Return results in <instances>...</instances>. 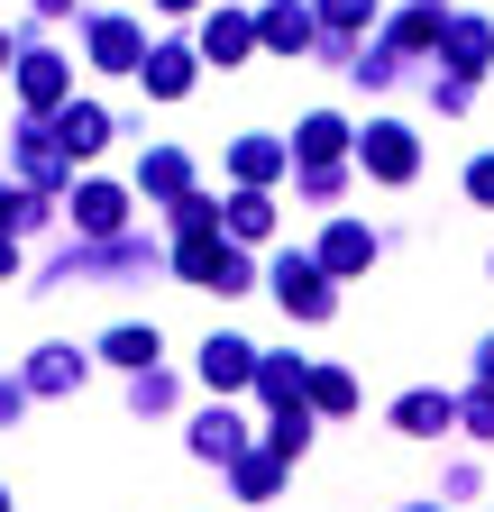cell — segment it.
I'll list each match as a JSON object with an SVG mask.
<instances>
[{
    "mask_svg": "<svg viewBox=\"0 0 494 512\" xmlns=\"http://www.w3.org/2000/svg\"><path fill=\"white\" fill-rule=\"evenodd\" d=\"M247 46H257V28H247L238 10H211V19H202V55H211V64H238Z\"/></svg>",
    "mask_w": 494,
    "mask_h": 512,
    "instance_id": "cell-20",
    "label": "cell"
},
{
    "mask_svg": "<svg viewBox=\"0 0 494 512\" xmlns=\"http://www.w3.org/2000/svg\"><path fill=\"white\" fill-rule=\"evenodd\" d=\"M302 375H312V357H257V394L284 412V403H302Z\"/></svg>",
    "mask_w": 494,
    "mask_h": 512,
    "instance_id": "cell-21",
    "label": "cell"
},
{
    "mask_svg": "<svg viewBox=\"0 0 494 512\" xmlns=\"http://www.w3.org/2000/svg\"><path fill=\"white\" fill-rule=\"evenodd\" d=\"M174 275H193V284H211V293H247V256L220 247V238L202 229V238H183V247H174Z\"/></svg>",
    "mask_w": 494,
    "mask_h": 512,
    "instance_id": "cell-3",
    "label": "cell"
},
{
    "mask_svg": "<svg viewBox=\"0 0 494 512\" xmlns=\"http://www.w3.org/2000/svg\"><path fill=\"white\" fill-rule=\"evenodd\" d=\"M476 366H485V384H494V339H485V348H476Z\"/></svg>",
    "mask_w": 494,
    "mask_h": 512,
    "instance_id": "cell-36",
    "label": "cell"
},
{
    "mask_svg": "<svg viewBox=\"0 0 494 512\" xmlns=\"http://www.w3.org/2000/svg\"><path fill=\"white\" fill-rule=\"evenodd\" d=\"M467 430H476V439H494V394H476V403H467Z\"/></svg>",
    "mask_w": 494,
    "mask_h": 512,
    "instance_id": "cell-32",
    "label": "cell"
},
{
    "mask_svg": "<svg viewBox=\"0 0 494 512\" xmlns=\"http://www.w3.org/2000/svg\"><path fill=\"white\" fill-rule=\"evenodd\" d=\"M0 275H19V238L10 229H0Z\"/></svg>",
    "mask_w": 494,
    "mask_h": 512,
    "instance_id": "cell-34",
    "label": "cell"
},
{
    "mask_svg": "<svg viewBox=\"0 0 494 512\" xmlns=\"http://www.w3.org/2000/svg\"><path fill=\"white\" fill-rule=\"evenodd\" d=\"M10 64H19V46H10V37H0V74H10Z\"/></svg>",
    "mask_w": 494,
    "mask_h": 512,
    "instance_id": "cell-38",
    "label": "cell"
},
{
    "mask_svg": "<svg viewBox=\"0 0 494 512\" xmlns=\"http://www.w3.org/2000/svg\"><path fill=\"white\" fill-rule=\"evenodd\" d=\"M138 192H156V202H183V192H193V156H183V147H156V156L138 165Z\"/></svg>",
    "mask_w": 494,
    "mask_h": 512,
    "instance_id": "cell-15",
    "label": "cell"
},
{
    "mask_svg": "<svg viewBox=\"0 0 494 512\" xmlns=\"http://www.w3.org/2000/svg\"><path fill=\"white\" fill-rule=\"evenodd\" d=\"M229 467H238V494H247V503H266V494H275V476H284L275 448H266V458H229Z\"/></svg>",
    "mask_w": 494,
    "mask_h": 512,
    "instance_id": "cell-26",
    "label": "cell"
},
{
    "mask_svg": "<svg viewBox=\"0 0 494 512\" xmlns=\"http://www.w3.org/2000/svg\"><path fill=\"white\" fill-rule=\"evenodd\" d=\"M202 229H220V211L202 202V192H183V202H174V238H202Z\"/></svg>",
    "mask_w": 494,
    "mask_h": 512,
    "instance_id": "cell-28",
    "label": "cell"
},
{
    "mask_svg": "<svg viewBox=\"0 0 494 512\" xmlns=\"http://www.w3.org/2000/svg\"><path fill=\"white\" fill-rule=\"evenodd\" d=\"M46 128H55V147H65V156H74V165H83V156H101V147H110V110H101V101H65V110H55V119H46Z\"/></svg>",
    "mask_w": 494,
    "mask_h": 512,
    "instance_id": "cell-7",
    "label": "cell"
},
{
    "mask_svg": "<svg viewBox=\"0 0 494 512\" xmlns=\"http://www.w3.org/2000/svg\"><path fill=\"white\" fill-rule=\"evenodd\" d=\"M83 375H92V357H83V348H37L19 384H28V394H65V384H83Z\"/></svg>",
    "mask_w": 494,
    "mask_h": 512,
    "instance_id": "cell-13",
    "label": "cell"
},
{
    "mask_svg": "<svg viewBox=\"0 0 494 512\" xmlns=\"http://www.w3.org/2000/svg\"><path fill=\"white\" fill-rule=\"evenodd\" d=\"M19 403H28V384H0V421H19Z\"/></svg>",
    "mask_w": 494,
    "mask_h": 512,
    "instance_id": "cell-33",
    "label": "cell"
},
{
    "mask_svg": "<svg viewBox=\"0 0 494 512\" xmlns=\"http://www.w3.org/2000/svg\"><path fill=\"white\" fill-rule=\"evenodd\" d=\"M65 220L83 238H119V229H129V192H119V183H65Z\"/></svg>",
    "mask_w": 494,
    "mask_h": 512,
    "instance_id": "cell-4",
    "label": "cell"
},
{
    "mask_svg": "<svg viewBox=\"0 0 494 512\" xmlns=\"http://www.w3.org/2000/svg\"><path fill=\"white\" fill-rule=\"evenodd\" d=\"M467 192H476V202H494V156H476V165H467Z\"/></svg>",
    "mask_w": 494,
    "mask_h": 512,
    "instance_id": "cell-31",
    "label": "cell"
},
{
    "mask_svg": "<svg viewBox=\"0 0 494 512\" xmlns=\"http://www.w3.org/2000/svg\"><path fill=\"white\" fill-rule=\"evenodd\" d=\"M83 46H92L101 74H138V64H147V28H138V19H119V10H110V19H92V28H83Z\"/></svg>",
    "mask_w": 494,
    "mask_h": 512,
    "instance_id": "cell-5",
    "label": "cell"
},
{
    "mask_svg": "<svg viewBox=\"0 0 494 512\" xmlns=\"http://www.w3.org/2000/svg\"><path fill=\"white\" fill-rule=\"evenodd\" d=\"M0 512H19V503H10V485H0Z\"/></svg>",
    "mask_w": 494,
    "mask_h": 512,
    "instance_id": "cell-39",
    "label": "cell"
},
{
    "mask_svg": "<svg viewBox=\"0 0 494 512\" xmlns=\"http://www.w3.org/2000/svg\"><path fill=\"white\" fill-rule=\"evenodd\" d=\"M257 37H266L275 55H302V46H312V10H302V0H275V10L257 19Z\"/></svg>",
    "mask_w": 494,
    "mask_h": 512,
    "instance_id": "cell-17",
    "label": "cell"
},
{
    "mask_svg": "<svg viewBox=\"0 0 494 512\" xmlns=\"http://www.w3.org/2000/svg\"><path fill=\"white\" fill-rule=\"evenodd\" d=\"M321 266H330V275H357V266H376V238H366L357 220H330V238H321Z\"/></svg>",
    "mask_w": 494,
    "mask_h": 512,
    "instance_id": "cell-16",
    "label": "cell"
},
{
    "mask_svg": "<svg viewBox=\"0 0 494 512\" xmlns=\"http://www.w3.org/2000/svg\"><path fill=\"white\" fill-rule=\"evenodd\" d=\"M348 147H357V138H348V119H330V110H312V119L293 128V156H302V165H339Z\"/></svg>",
    "mask_w": 494,
    "mask_h": 512,
    "instance_id": "cell-11",
    "label": "cell"
},
{
    "mask_svg": "<svg viewBox=\"0 0 494 512\" xmlns=\"http://www.w3.org/2000/svg\"><path fill=\"white\" fill-rule=\"evenodd\" d=\"M220 220H229V238H275V202H266V192H238Z\"/></svg>",
    "mask_w": 494,
    "mask_h": 512,
    "instance_id": "cell-24",
    "label": "cell"
},
{
    "mask_svg": "<svg viewBox=\"0 0 494 512\" xmlns=\"http://www.w3.org/2000/svg\"><path fill=\"white\" fill-rule=\"evenodd\" d=\"M440 55L458 64V74H485V55H494V28H485V19H449V37H440Z\"/></svg>",
    "mask_w": 494,
    "mask_h": 512,
    "instance_id": "cell-19",
    "label": "cell"
},
{
    "mask_svg": "<svg viewBox=\"0 0 494 512\" xmlns=\"http://www.w3.org/2000/svg\"><path fill=\"white\" fill-rule=\"evenodd\" d=\"M19 174H28V183H74V156L55 147V128H46V119L19 128Z\"/></svg>",
    "mask_w": 494,
    "mask_h": 512,
    "instance_id": "cell-10",
    "label": "cell"
},
{
    "mask_svg": "<svg viewBox=\"0 0 494 512\" xmlns=\"http://www.w3.org/2000/svg\"><path fill=\"white\" fill-rule=\"evenodd\" d=\"M302 403H312V412H348L357 403V375L348 366H312V375H302Z\"/></svg>",
    "mask_w": 494,
    "mask_h": 512,
    "instance_id": "cell-22",
    "label": "cell"
},
{
    "mask_svg": "<svg viewBox=\"0 0 494 512\" xmlns=\"http://www.w3.org/2000/svg\"><path fill=\"white\" fill-rule=\"evenodd\" d=\"M394 421H403L412 439H430V430H449V421H458V403H449V394H403Z\"/></svg>",
    "mask_w": 494,
    "mask_h": 512,
    "instance_id": "cell-23",
    "label": "cell"
},
{
    "mask_svg": "<svg viewBox=\"0 0 494 512\" xmlns=\"http://www.w3.org/2000/svg\"><path fill=\"white\" fill-rule=\"evenodd\" d=\"M101 357H110V366H138V375H147V366L165 357V339H156V320H119V330H101Z\"/></svg>",
    "mask_w": 494,
    "mask_h": 512,
    "instance_id": "cell-12",
    "label": "cell"
},
{
    "mask_svg": "<svg viewBox=\"0 0 494 512\" xmlns=\"http://www.w3.org/2000/svg\"><path fill=\"white\" fill-rule=\"evenodd\" d=\"M321 19L330 28H366V19H376V0H321Z\"/></svg>",
    "mask_w": 494,
    "mask_h": 512,
    "instance_id": "cell-30",
    "label": "cell"
},
{
    "mask_svg": "<svg viewBox=\"0 0 494 512\" xmlns=\"http://www.w3.org/2000/svg\"><path fill=\"white\" fill-rule=\"evenodd\" d=\"M165 403H174V384H165V375H156V366H147V375H138V384H129V412H165Z\"/></svg>",
    "mask_w": 494,
    "mask_h": 512,
    "instance_id": "cell-29",
    "label": "cell"
},
{
    "mask_svg": "<svg viewBox=\"0 0 494 512\" xmlns=\"http://www.w3.org/2000/svg\"><path fill=\"white\" fill-rule=\"evenodd\" d=\"M412 512H430V503H412Z\"/></svg>",
    "mask_w": 494,
    "mask_h": 512,
    "instance_id": "cell-40",
    "label": "cell"
},
{
    "mask_svg": "<svg viewBox=\"0 0 494 512\" xmlns=\"http://www.w3.org/2000/svg\"><path fill=\"white\" fill-rule=\"evenodd\" d=\"M284 156H293L284 138H238V147H229V174H238L247 192H266V183L284 174Z\"/></svg>",
    "mask_w": 494,
    "mask_h": 512,
    "instance_id": "cell-14",
    "label": "cell"
},
{
    "mask_svg": "<svg viewBox=\"0 0 494 512\" xmlns=\"http://www.w3.org/2000/svg\"><path fill=\"white\" fill-rule=\"evenodd\" d=\"M357 156H366V174H376V183H412V174H421L412 128H394V119H376V128H366V138H357Z\"/></svg>",
    "mask_w": 494,
    "mask_h": 512,
    "instance_id": "cell-6",
    "label": "cell"
},
{
    "mask_svg": "<svg viewBox=\"0 0 494 512\" xmlns=\"http://www.w3.org/2000/svg\"><path fill=\"white\" fill-rule=\"evenodd\" d=\"M0 202H10V192H0Z\"/></svg>",
    "mask_w": 494,
    "mask_h": 512,
    "instance_id": "cell-41",
    "label": "cell"
},
{
    "mask_svg": "<svg viewBox=\"0 0 494 512\" xmlns=\"http://www.w3.org/2000/svg\"><path fill=\"white\" fill-rule=\"evenodd\" d=\"M193 74H202L193 46H147V64H138V83H147L156 101H183V92H193Z\"/></svg>",
    "mask_w": 494,
    "mask_h": 512,
    "instance_id": "cell-9",
    "label": "cell"
},
{
    "mask_svg": "<svg viewBox=\"0 0 494 512\" xmlns=\"http://www.w3.org/2000/svg\"><path fill=\"white\" fill-rule=\"evenodd\" d=\"M266 293H275L293 320H330V311H339V293H330V266H321V256H275Z\"/></svg>",
    "mask_w": 494,
    "mask_h": 512,
    "instance_id": "cell-1",
    "label": "cell"
},
{
    "mask_svg": "<svg viewBox=\"0 0 494 512\" xmlns=\"http://www.w3.org/2000/svg\"><path fill=\"white\" fill-rule=\"evenodd\" d=\"M156 10H174V19H183V10H202V0H156Z\"/></svg>",
    "mask_w": 494,
    "mask_h": 512,
    "instance_id": "cell-37",
    "label": "cell"
},
{
    "mask_svg": "<svg viewBox=\"0 0 494 512\" xmlns=\"http://www.w3.org/2000/svg\"><path fill=\"white\" fill-rule=\"evenodd\" d=\"M37 19H74V0H37Z\"/></svg>",
    "mask_w": 494,
    "mask_h": 512,
    "instance_id": "cell-35",
    "label": "cell"
},
{
    "mask_svg": "<svg viewBox=\"0 0 494 512\" xmlns=\"http://www.w3.org/2000/svg\"><path fill=\"white\" fill-rule=\"evenodd\" d=\"M10 83H19V101H28L37 119H55V110L74 101V64H65V55H46V46H28V55L10 64Z\"/></svg>",
    "mask_w": 494,
    "mask_h": 512,
    "instance_id": "cell-2",
    "label": "cell"
},
{
    "mask_svg": "<svg viewBox=\"0 0 494 512\" xmlns=\"http://www.w3.org/2000/svg\"><path fill=\"white\" fill-rule=\"evenodd\" d=\"M193 458H211V467H229V458H247V430H238L229 412H202V421H193Z\"/></svg>",
    "mask_w": 494,
    "mask_h": 512,
    "instance_id": "cell-18",
    "label": "cell"
},
{
    "mask_svg": "<svg viewBox=\"0 0 494 512\" xmlns=\"http://www.w3.org/2000/svg\"><path fill=\"white\" fill-rule=\"evenodd\" d=\"M430 37H449L440 10H403V19H394V46H430Z\"/></svg>",
    "mask_w": 494,
    "mask_h": 512,
    "instance_id": "cell-27",
    "label": "cell"
},
{
    "mask_svg": "<svg viewBox=\"0 0 494 512\" xmlns=\"http://www.w3.org/2000/svg\"><path fill=\"white\" fill-rule=\"evenodd\" d=\"M202 384H211V394H238V384H257V348L229 339V330H211V339H202Z\"/></svg>",
    "mask_w": 494,
    "mask_h": 512,
    "instance_id": "cell-8",
    "label": "cell"
},
{
    "mask_svg": "<svg viewBox=\"0 0 494 512\" xmlns=\"http://www.w3.org/2000/svg\"><path fill=\"white\" fill-rule=\"evenodd\" d=\"M266 448H275V458H302V448H312V403H284L275 430H266Z\"/></svg>",
    "mask_w": 494,
    "mask_h": 512,
    "instance_id": "cell-25",
    "label": "cell"
}]
</instances>
